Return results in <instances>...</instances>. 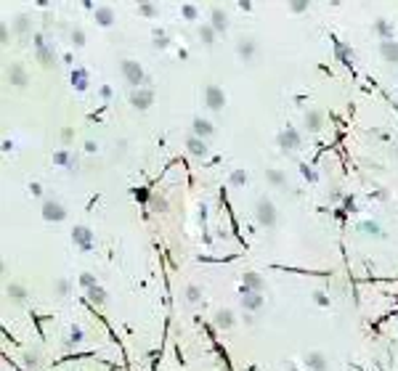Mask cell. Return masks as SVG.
I'll return each mask as SVG.
<instances>
[{
    "label": "cell",
    "instance_id": "cell-1",
    "mask_svg": "<svg viewBox=\"0 0 398 371\" xmlns=\"http://www.w3.org/2000/svg\"><path fill=\"white\" fill-rule=\"evenodd\" d=\"M255 218H258V223L260 225H265V228H273L276 225V207H273V201L271 199H265V197H260L258 199V204H255Z\"/></svg>",
    "mask_w": 398,
    "mask_h": 371
},
{
    "label": "cell",
    "instance_id": "cell-2",
    "mask_svg": "<svg viewBox=\"0 0 398 371\" xmlns=\"http://www.w3.org/2000/svg\"><path fill=\"white\" fill-rule=\"evenodd\" d=\"M122 74H125V80L133 88H141L143 82H146V77H143V69L138 67V61H122Z\"/></svg>",
    "mask_w": 398,
    "mask_h": 371
},
{
    "label": "cell",
    "instance_id": "cell-3",
    "mask_svg": "<svg viewBox=\"0 0 398 371\" xmlns=\"http://www.w3.org/2000/svg\"><path fill=\"white\" fill-rule=\"evenodd\" d=\"M205 103L212 109V112H220V109L226 106V93H223V88L207 85V88H205Z\"/></svg>",
    "mask_w": 398,
    "mask_h": 371
},
{
    "label": "cell",
    "instance_id": "cell-4",
    "mask_svg": "<svg viewBox=\"0 0 398 371\" xmlns=\"http://www.w3.org/2000/svg\"><path fill=\"white\" fill-rule=\"evenodd\" d=\"M43 218H45V220H56V223H58V220H64V218H67V210H64V204H61V201L48 199V201L43 204Z\"/></svg>",
    "mask_w": 398,
    "mask_h": 371
},
{
    "label": "cell",
    "instance_id": "cell-5",
    "mask_svg": "<svg viewBox=\"0 0 398 371\" xmlns=\"http://www.w3.org/2000/svg\"><path fill=\"white\" fill-rule=\"evenodd\" d=\"M276 141H279V148H282V151H295V148L300 146V135H297V133H295V130H292V127L282 130Z\"/></svg>",
    "mask_w": 398,
    "mask_h": 371
},
{
    "label": "cell",
    "instance_id": "cell-6",
    "mask_svg": "<svg viewBox=\"0 0 398 371\" xmlns=\"http://www.w3.org/2000/svg\"><path fill=\"white\" fill-rule=\"evenodd\" d=\"M152 101H154V93L149 88H138V90H133V96H130V103H133V109H149L152 106Z\"/></svg>",
    "mask_w": 398,
    "mask_h": 371
},
{
    "label": "cell",
    "instance_id": "cell-7",
    "mask_svg": "<svg viewBox=\"0 0 398 371\" xmlns=\"http://www.w3.org/2000/svg\"><path fill=\"white\" fill-rule=\"evenodd\" d=\"M380 53H382L388 67H398V40H382L380 43Z\"/></svg>",
    "mask_w": 398,
    "mask_h": 371
},
{
    "label": "cell",
    "instance_id": "cell-8",
    "mask_svg": "<svg viewBox=\"0 0 398 371\" xmlns=\"http://www.w3.org/2000/svg\"><path fill=\"white\" fill-rule=\"evenodd\" d=\"M215 133V127H212V122H207V120H202V117H194L191 120V135H197V138H210V135Z\"/></svg>",
    "mask_w": 398,
    "mask_h": 371
},
{
    "label": "cell",
    "instance_id": "cell-9",
    "mask_svg": "<svg viewBox=\"0 0 398 371\" xmlns=\"http://www.w3.org/2000/svg\"><path fill=\"white\" fill-rule=\"evenodd\" d=\"M5 292H8V300L14 305H24V302H27V286H24V284L11 281L8 286H5Z\"/></svg>",
    "mask_w": 398,
    "mask_h": 371
},
{
    "label": "cell",
    "instance_id": "cell-10",
    "mask_svg": "<svg viewBox=\"0 0 398 371\" xmlns=\"http://www.w3.org/2000/svg\"><path fill=\"white\" fill-rule=\"evenodd\" d=\"M237 53L242 61H252V58H255V40H252V37H239Z\"/></svg>",
    "mask_w": 398,
    "mask_h": 371
},
{
    "label": "cell",
    "instance_id": "cell-11",
    "mask_svg": "<svg viewBox=\"0 0 398 371\" xmlns=\"http://www.w3.org/2000/svg\"><path fill=\"white\" fill-rule=\"evenodd\" d=\"M186 148H188V154H191V157H202V159H205L207 154H210V148H207V143L202 141V138H197V135H188V141H186Z\"/></svg>",
    "mask_w": 398,
    "mask_h": 371
},
{
    "label": "cell",
    "instance_id": "cell-12",
    "mask_svg": "<svg viewBox=\"0 0 398 371\" xmlns=\"http://www.w3.org/2000/svg\"><path fill=\"white\" fill-rule=\"evenodd\" d=\"M305 363H308V369H311V371H327V369H329V358L324 355V353H318V350L308 353Z\"/></svg>",
    "mask_w": 398,
    "mask_h": 371
},
{
    "label": "cell",
    "instance_id": "cell-13",
    "mask_svg": "<svg viewBox=\"0 0 398 371\" xmlns=\"http://www.w3.org/2000/svg\"><path fill=\"white\" fill-rule=\"evenodd\" d=\"M234 310H228V308H220L218 313L212 316V323H215V329H231L234 326Z\"/></svg>",
    "mask_w": 398,
    "mask_h": 371
},
{
    "label": "cell",
    "instance_id": "cell-14",
    "mask_svg": "<svg viewBox=\"0 0 398 371\" xmlns=\"http://www.w3.org/2000/svg\"><path fill=\"white\" fill-rule=\"evenodd\" d=\"M324 125V114L318 112V109H308L305 112V130H311V133H318Z\"/></svg>",
    "mask_w": 398,
    "mask_h": 371
},
{
    "label": "cell",
    "instance_id": "cell-15",
    "mask_svg": "<svg viewBox=\"0 0 398 371\" xmlns=\"http://www.w3.org/2000/svg\"><path fill=\"white\" fill-rule=\"evenodd\" d=\"M72 239H75V244L82 247V249H88V247L93 244V233H90L85 225H77V228L72 231Z\"/></svg>",
    "mask_w": 398,
    "mask_h": 371
},
{
    "label": "cell",
    "instance_id": "cell-16",
    "mask_svg": "<svg viewBox=\"0 0 398 371\" xmlns=\"http://www.w3.org/2000/svg\"><path fill=\"white\" fill-rule=\"evenodd\" d=\"M242 281H244V292H255V295H260V292L265 289L263 278H260L258 273H252V271H250V273H244Z\"/></svg>",
    "mask_w": 398,
    "mask_h": 371
},
{
    "label": "cell",
    "instance_id": "cell-17",
    "mask_svg": "<svg viewBox=\"0 0 398 371\" xmlns=\"http://www.w3.org/2000/svg\"><path fill=\"white\" fill-rule=\"evenodd\" d=\"M260 305H263V295H255V292H244L242 295V308L247 313H255Z\"/></svg>",
    "mask_w": 398,
    "mask_h": 371
},
{
    "label": "cell",
    "instance_id": "cell-18",
    "mask_svg": "<svg viewBox=\"0 0 398 371\" xmlns=\"http://www.w3.org/2000/svg\"><path fill=\"white\" fill-rule=\"evenodd\" d=\"M37 58H40L43 67H56V50L51 45H37Z\"/></svg>",
    "mask_w": 398,
    "mask_h": 371
},
{
    "label": "cell",
    "instance_id": "cell-19",
    "mask_svg": "<svg viewBox=\"0 0 398 371\" xmlns=\"http://www.w3.org/2000/svg\"><path fill=\"white\" fill-rule=\"evenodd\" d=\"M210 19H212V29L215 32H226V27H228V16H226V11H220V8H212L210 11Z\"/></svg>",
    "mask_w": 398,
    "mask_h": 371
},
{
    "label": "cell",
    "instance_id": "cell-20",
    "mask_svg": "<svg viewBox=\"0 0 398 371\" xmlns=\"http://www.w3.org/2000/svg\"><path fill=\"white\" fill-rule=\"evenodd\" d=\"M96 22H99L101 27H109V24L114 22V11L109 8V5H99V8H96Z\"/></svg>",
    "mask_w": 398,
    "mask_h": 371
},
{
    "label": "cell",
    "instance_id": "cell-21",
    "mask_svg": "<svg viewBox=\"0 0 398 371\" xmlns=\"http://www.w3.org/2000/svg\"><path fill=\"white\" fill-rule=\"evenodd\" d=\"M8 80L14 82V85H19V88H24L27 85V72L19 67V64H14V67L8 69Z\"/></svg>",
    "mask_w": 398,
    "mask_h": 371
},
{
    "label": "cell",
    "instance_id": "cell-22",
    "mask_svg": "<svg viewBox=\"0 0 398 371\" xmlns=\"http://www.w3.org/2000/svg\"><path fill=\"white\" fill-rule=\"evenodd\" d=\"M374 32H377V35H382L385 40H390V35H393V27H390L385 19H377V22H374Z\"/></svg>",
    "mask_w": 398,
    "mask_h": 371
},
{
    "label": "cell",
    "instance_id": "cell-23",
    "mask_svg": "<svg viewBox=\"0 0 398 371\" xmlns=\"http://www.w3.org/2000/svg\"><path fill=\"white\" fill-rule=\"evenodd\" d=\"M228 183H231V186H244V183H247V173H244V167H237V170L228 175Z\"/></svg>",
    "mask_w": 398,
    "mask_h": 371
},
{
    "label": "cell",
    "instance_id": "cell-24",
    "mask_svg": "<svg viewBox=\"0 0 398 371\" xmlns=\"http://www.w3.org/2000/svg\"><path fill=\"white\" fill-rule=\"evenodd\" d=\"M199 37H202V43L212 45V43H215V29H212V24H202V27H199Z\"/></svg>",
    "mask_w": 398,
    "mask_h": 371
},
{
    "label": "cell",
    "instance_id": "cell-25",
    "mask_svg": "<svg viewBox=\"0 0 398 371\" xmlns=\"http://www.w3.org/2000/svg\"><path fill=\"white\" fill-rule=\"evenodd\" d=\"M22 363H24L27 369L37 371V369H40V355H37V353H24V355H22Z\"/></svg>",
    "mask_w": 398,
    "mask_h": 371
},
{
    "label": "cell",
    "instance_id": "cell-26",
    "mask_svg": "<svg viewBox=\"0 0 398 371\" xmlns=\"http://www.w3.org/2000/svg\"><path fill=\"white\" fill-rule=\"evenodd\" d=\"M265 180H268L271 186H287V178L279 170H265Z\"/></svg>",
    "mask_w": 398,
    "mask_h": 371
},
{
    "label": "cell",
    "instance_id": "cell-27",
    "mask_svg": "<svg viewBox=\"0 0 398 371\" xmlns=\"http://www.w3.org/2000/svg\"><path fill=\"white\" fill-rule=\"evenodd\" d=\"M186 300L188 302H199L202 300V286L199 284H188L186 286Z\"/></svg>",
    "mask_w": 398,
    "mask_h": 371
},
{
    "label": "cell",
    "instance_id": "cell-28",
    "mask_svg": "<svg viewBox=\"0 0 398 371\" xmlns=\"http://www.w3.org/2000/svg\"><path fill=\"white\" fill-rule=\"evenodd\" d=\"M181 14H184L186 22H194V19L199 16V8L194 3H184V5H181Z\"/></svg>",
    "mask_w": 398,
    "mask_h": 371
},
{
    "label": "cell",
    "instance_id": "cell-29",
    "mask_svg": "<svg viewBox=\"0 0 398 371\" xmlns=\"http://www.w3.org/2000/svg\"><path fill=\"white\" fill-rule=\"evenodd\" d=\"M53 162H56V165H69V167H75V157H72L69 151H56V154H53Z\"/></svg>",
    "mask_w": 398,
    "mask_h": 371
},
{
    "label": "cell",
    "instance_id": "cell-30",
    "mask_svg": "<svg viewBox=\"0 0 398 371\" xmlns=\"http://www.w3.org/2000/svg\"><path fill=\"white\" fill-rule=\"evenodd\" d=\"M88 297H90V302H96V305H104V302H106V292L99 289V286H93V289L88 292Z\"/></svg>",
    "mask_w": 398,
    "mask_h": 371
},
{
    "label": "cell",
    "instance_id": "cell-31",
    "mask_svg": "<svg viewBox=\"0 0 398 371\" xmlns=\"http://www.w3.org/2000/svg\"><path fill=\"white\" fill-rule=\"evenodd\" d=\"M72 80H77V88L82 90V88L88 85V72H85V69H77L75 74H72Z\"/></svg>",
    "mask_w": 398,
    "mask_h": 371
},
{
    "label": "cell",
    "instance_id": "cell-32",
    "mask_svg": "<svg viewBox=\"0 0 398 371\" xmlns=\"http://www.w3.org/2000/svg\"><path fill=\"white\" fill-rule=\"evenodd\" d=\"M152 210L154 212H165L167 210V199L165 197H152Z\"/></svg>",
    "mask_w": 398,
    "mask_h": 371
},
{
    "label": "cell",
    "instance_id": "cell-33",
    "mask_svg": "<svg viewBox=\"0 0 398 371\" xmlns=\"http://www.w3.org/2000/svg\"><path fill=\"white\" fill-rule=\"evenodd\" d=\"M29 29V16L27 14H19L16 16V32H27Z\"/></svg>",
    "mask_w": 398,
    "mask_h": 371
},
{
    "label": "cell",
    "instance_id": "cell-34",
    "mask_svg": "<svg viewBox=\"0 0 398 371\" xmlns=\"http://www.w3.org/2000/svg\"><path fill=\"white\" fill-rule=\"evenodd\" d=\"M152 45H154V48H167V35H165V32H154Z\"/></svg>",
    "mask_w": 398,
    "mask_h": 371
},
{
    "label": "cell",
    "instance_id": "cell-35",
    "mask_svg": "<svg viewBox=\"0 0 398 371\" xmlns=\"http://www.w3.org/2000/svg\"><path fill=\"white\" fill-rule=\"evenodd\" d=\"M361 231L367 233V236H380V225L377 223H361Z\"/></svg>",
    "mask_w": 398,
    "mask_h": 371
},
{
    "label": "cell",
    "instance_id": "cell-36",
    "mask_svg": "<svg viewBox=\"0 0 398 371\" xmlns=\"http://www.w3.org/2000/svg\"><path fill=\"white\" fill-rule=\"evenodd\" d=\"M72 43H75L77 48H80V45H85V35H82V29H80V27L72 29Z\"/></svg>",
    "mask_w": 398,
    "mask_h": 371
},
{
    "label": "cell",
    "instance_id": "cell-37",
    "mask_svg": "<svg viewBox=\"0 0 398 371\" xmlns=\"http://www.w3.org/2000/svg\"><path fill=\"white\" fill-rule=\"evenodd\" d=\"M67 292H69V281H67V278H58V281H56V295L58 297H67Z\"/></svg>",
    "mask_w": 398,
    "mask_h": 371
},
{
    "label": "cell",
    "instance_id": "cell-38",
    "mask_svg": "<svg viewBox=\"0 0 398 371\" xmlns=\"http://www.w3.org/2000/svg\"><path fill=\"white\" fill-rule=\"evenodd\" d=\"M157 11H159V8H157V5H152V3H141V5H138V14H143V16H154Z\"/></svg>",
    "mask_w": 398,
    "mask_h": 371
},
{
    "label": "cell",
    "instance_id": "cell-39",
    "mask_svg": "<svg viewBox=\"0 0 398 371\" xmlns=\"http://www.w3.org/2000/svg\"><path fill=\"white\" fill-rule=\"evenodd\" d=\"M80 284H82V286H88V292H90V289L96 286V278L90 276V273H82V276H80Z\"/></svg>",
    "mask_w": 398,
    "mask_h": 371
},
{
    "label": "cell",
    "instance_id": "cell-40",
    "mask_svg": "<svg viewBox=\"0 0 398 371\" xmlns=\"http://www.w3.org/2000/svg\"><path fill=\"white\" fill-rule=\"evenodd\" d=\"M128 151V141H120V143H114V157H122V154Z\"/></svg>",
    "mask_w": 398,
    "mask_h": 371
},
{
    "label": "cell",
    "instance_id": "cell-41",
    "mask_svg": "<svg viewBox=\"0 0 398 371\" xmlns=\"http://www.w3.org/2000/svg\"><path fill=\"white\" fill-rule=\"evenodd\" d=\"M0 37H3V40H0L3 45H8V43H11V40H8V24H5V22L0 24Z\"/></svg>",
    "mask_w": 398,
    "mask_h": 371
},
{
    "label": "cell",
    "instance_id": "cell-42",
    "mask_svg": "<svg viewBox=\"0 0 398 371\" xmlns=\"http://www.w3.org/2000/svg\"><path fill=\"white\" fill-rule=\"evenodd\" d=\"M72 342H82V331L80 329H72V340H69V345Z\"/></svg>",
    "mask_w": 398,
    "mask_h": 371
},
{
    "label": "cell",
    "instance_id": "cell-43",
    "mask_svg": "<svg viewBox=\"0 0 398 371\" xmlns=\"http://www.w3.org/2000/svg\"><path fill=\"white\" fill-rule=\"evenodd\" d=\"M290 8H292V11H305V8H308V3H292Z\"/></svg>",
    "mask_w": 398,
    "mask_h": 371
},
{
    "label": "cell",
    "instance_id": "cell-44",
    "mask_svg": "<svg viewBox=\"0 0 398 371\" xmlns=\"http://www.w3.org/2000/svg\"><path fill=\"white\" fill-rule=\"evenodd\" d=\"M69 138H72V130H69V127H67V130H64V133H61V141H64V143H67V141H69Z\"/></svg>",
    "mask_w": 398,
    "mask_h": 371
},
{
    "label": "cell",
    "instance_id": "cell-45",
    "mask_svg": "<svg viewBox=\"0 0 398 371\" xmlns=\"http://www.w3.org/2000/svg\"><path fill=\"white\" fill-rule=\"evenodd\" d=\"M396 159H398V146H396Z\"/></svg>",
    "mask_w": 398,
    "mask_h": 371
}]
</instances>
